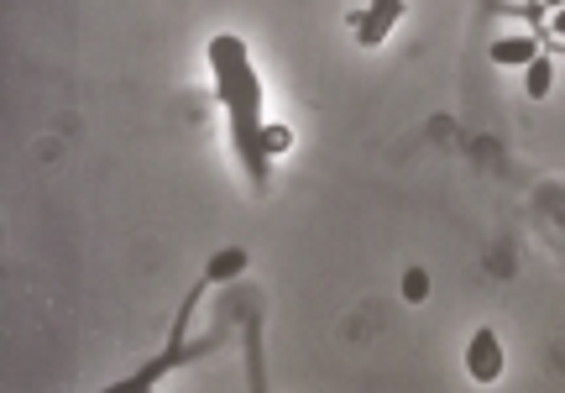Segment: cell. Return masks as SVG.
I'll use <instances>...</instances> for the list:
<instances>
[{"label": "cell", "mask_w": 565, "mask_h": 393, "mask_svg": "<svg viewBox=\"0 0 565 393\" xmlns=\"http://www.w3.org/2000/svg\"><path fill=\"white\" fill-rule=\"evenodd\" d=\"M487 59L498 63V68H513V63H534L540 59V47H534V38H498L492 47H487Z\"/></svg>", "instance_id": "obj_6"}, {"label": "cell", "mask_w": 565, "mask_h": 393, "mask_svg": "<svg viewBox=\"0 0 565 393\" xmlns=\"http://www.w3.org/2000/svg\"><path fill=\"white\" fill-rule=\"evenodd\" d=\"M404 17V0H377L366 17H351V26H356V42H366V47H377V42L387 38V26Z\"/></svg>", "instance_id": "obj_5"}, {"label": "cell", "mask_w": 565, "mask_h": 393, "mask_svg": "<svg viewBox=\"0 0 565 393\" xmlns=\"http://www.w3.org/2000/svg\"><path fill=\"white\" fill-rule=\"evenodd\" d=\"M550 32H555V38H565V6H555V11H550Z\"/></svg>", "instance_id": "obj_9"}, {"label": "cell", "mask_w": 565, "mask_h": 393, "mask_svg": "<svg viewBox=\"0 0 565 393\" xmlns=\"http://www.w3.org/2000/svg\"><path fill=\"white\" fill-rule=\"evenodd\" d=\"M404 299H408V305H424V299H429V273H424V268H408L404 273Z\"/></svg>", "instance_id": "obj_8"}, {"label": "cell", "mask_w": 565, "mask_h": 393, "mask_svg": "<svg viewBox=\"0 0 565 393\" xmlns=\"http://www.w3.org/2000/svg\"><path fill=\"white\" fill-rule=\"evenodd\" d=\"M540 6H550V11H555V6H565V0H540Z\"/></svg>", "instance_id": "obj_10"}, {"label": "cell", "mask_w": 565, "mask_h": 393, "mask_svg": "<svg viewBox=\"0 0 565 393\" xmlns=\"http://www.w3.org/2000/svg\"><path fill=\"white\" fill-rule=\"evenodd\" d=\"M466 373L477 378V383H498V378H503V347H498L492 331L471 336V347H466Z\"/></svg>", "instance_id": "obj_3"}, {"label": "cell", "mask_w": 565, "mask_h": 393, "mask_svg": "<svg viewBox=\"0 0 565 393\" xmlns=\"http://www.w3.org/2000/svg\"><path fill=\"white\" fill-rule=\"evenodd\" d=\"M210 284H221L215 278V268H204V278L189 289V299L179 305V315H173V331H168V341H162V352L152 357V362H141L137 378H126V383H116L110 393H137V389H152V383H162V378L173 373V368H189V362H200V357H210L215 347H225V326L236 320V305H231V294L221 299V326L204 336V341H189V315H194V305H200V294L210 289Z\"/></svg>", "instance_id": "obj_2"}, {"label": "cell", "mask_w": 565, "mask_h": 393, "mask_svg": "<svg viewBox=\"0 0 565 393\" xmlns=\"http://www.w3.org/2000/svg\"><path fill=\"white\" fill-rule=\"evenodd\" d=\"M210 68H215V84H221V105L231 116V142L242 152L246 173H252V189L267 194L273 184V147H267V116H263V84L252 74V59H246L242 38H215L210 42Z\"/></svg>", "instance_id": "obj_1"}, {"label": "cell", "mask_w": 565, "mask_h": 393, "mask_svg": "<svg viewBox=\"0 0 565 393\" xmlns=\"http://www.w3.org/2000/svg\"><path fill=\"white\" fill-rule=\"evenodd\" d=\"M550 79H555V63H550V59H534V63H529V100H545V95H550Z\"/></svg>", "instance_id": "obj_7"}, {"label": "cell", "mask_w": 565, "mask_h": 393, "mask_svg": "<svg viewBox=\"0 0 565 393\" xmlns=\"http://www.w3.org/2000/svg\"><path fill=\"white\" fill-rule=\"evenodd\" d=\"M236 294V315H242V331H246V383L252 389H267L263 378V331H257V305H246L242 294L246 289H231Z\"/></svg>", "instance_id": "obj_4"}]
</instances>
